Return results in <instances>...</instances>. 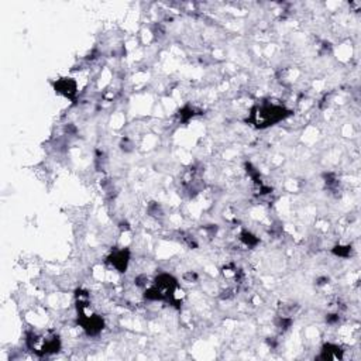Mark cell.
I'll return each instance as SVG.
<instances>
[{"instance_id": "3957f363", "label": "cell", "mask_w": 361, "mask_h": 361, "mask_svg": "<svg viewBox=\"0 0 361 361\" xmlns=\"http://www.w3.org/2000/svg\"><path fill=\"white\" fill-rule=\"evenodd\" d=\"M54 86H55V92L64 95L65 98L72 99L76 95V82L74 79H69V78L59 79V81H56Z\"/></svg>"}, {"instance_id": "6da1fadb", "label": "cell", "mask_w": 361, "mask_h": 361, "mask_svg": "<svg viewBox=\"0 0 361 361\" xmlns=\"http://www.w3.org/2000/svg\"><path fill=\"white\" fill-rule=\"evenodd\" d=\"M289 116V111L277 103H262L259 106H256L251 110L249 120L257 127V129H265L269 126H274L278 121L284 120Z\"/></svg>"}, {"instance_id": "277c9868", "label": "cell", "mask_w": 361, "mask_h": 361, "mask_svg": "<svg viewBox=\"0 0 361 361\" xmlns=\"http://www.w3.org/2000/svg\"><path fill=\"white\" fill-rule=\"evenodd\" d=\"M319 359H323V360H342L343 350L339 346H334V344L327 343V344L323 346Z\"/></svg>"}, {"instance_id": "8992f818", "label": "cell", "mask_w": 361, "mask_h": 361, "mask_svg": "<svg viewBox=\"0 0 361 361\" xmlns=\"http://www.w3.org/2000/svg\"><path fill=\"white\" fill-rule=\"evenodd\" d=\"M195 116V109L191 106H185L184 109L179 110V120L189 121Z\"/></svg>"}, {"instance_id": "52a82bcc", "label": "cell", "mask_w": 361, "mask_h": 361, "mask_svg": "<svg viewBox=\"0 0 361 361\" xmlns=\"http://www.w3.org/2000/svg\"><path fill=\"white\" fill-rule=\"evenodd\" d=\"M333 254L343 257V258H347L352 256V247L350 246H337L333 249Z\"/></svg>"}, {"instance_id": "5b68a950", "label": "cell", "mask_w": 361, "mask_h": 361, "mask_svg": "<svg viewBox=\"0 0 361 361\" xmlns=\"http://www.w3.org/2000/svg\"><path fill=\"white\" fill-rule=\"evenodd\" d=\"M240 240L243 241L246 246H249V247H254V246H257V244H258V239H257L254 234H251L250 232L241 233Z\"/></svg>"}, {"instance_id": "7a4b0ae2", "label": "cell", "mask_w": 361, "mask_h": 361, "mask_svg": "<svg viewBox=\"0 0 361 361\" xmlns=\"http://www.w3.org/2000/svg\"><path fill=\"white\" fill-rule=\"evenodd\" d=\"M130 261V251L127 249H121V250L113 251L110 257L107 258V262L110 264L113 268H116L119 272H126L127 265Z\"/></svg>"}]
</instances>
